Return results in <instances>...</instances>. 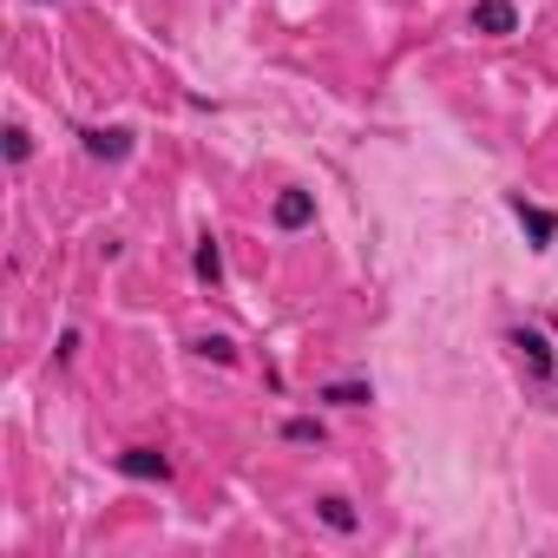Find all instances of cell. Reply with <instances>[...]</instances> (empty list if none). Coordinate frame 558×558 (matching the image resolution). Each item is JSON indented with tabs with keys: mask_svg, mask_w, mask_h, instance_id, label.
<instances>
[{
	"mask_svg": "<svg viewBox=\"0 0 558 558\" xmlns=\"http://www.w3.org/2000/svg\"><path fill=\"white\" fill-rule=\"evenodd\" d=\"M315 519H322L328 532H355V525H361V512H355L342 493H322V499H315Z\"/></svg>",
	"mask_w": 558,
	"mask_h": 558,
	"instance_id": "8",
	"label": "cell"
},
{
	"mask_svg": "<svg viewBox=\"0 0 558 558\" xmlns=\"http://www.w3.org/2000/svg\"><path fill=\"white\" fill-rule=\"evenodd\" d=\"M315 401H328V408H368V401H375V388H368V382H322Z\"/></svg>",
	"mask_w": 558,
	"mask_h": 558,
	"instance_id": "7",
	"label": "cell"
},
{
	"mask_svg": "<svg viewBox=\"0 0 558 558\" xmlns=\"http://www.w3.org/2000/svg\"><path fill=\"white\" fill-rule=\"evenodd\" d=\"M79 138H86V151H92V158H106V164L132 158V132H125V125H86Z\"/></svg>",
	"mask_w": 558,
	"mask_h": 558,
	"instance_id": "3",
	"label": "cell"
},
{
	"mask_svg": "<svg viewBox=\"0 0 558 558\" xmlns=\"http://www.w3.org/2000/svg\"><path fill=\"white\" fill-rule=\"evenodd\" d=\"M467 27L486 34V40H506V34H519V8H512V0H473Z\"/></svg>",
	"mask_w": 558,
	"mask_h": 558,
	"instance_id": "2",
	"label": "cell"
},
{
	"mask_svg": "<svg viewBox=\"0 0 558 558\" xmlns=\"http://www.w3.org/2000/svg\"><path fill=\"white\" fill-rule=\"evenodd\" d=\"M198 355L218 361V368H231V361H237V342H231V335H198Z\"/></svg>",
	"mask_w": 558,
	"mask_h": 558,
	"instance_id": "10",
	"label": "cell"
},
{
	"mask_svg": "<svg viewBox=\"0 0 558 558\" xmlns=\"http://www.w3.org/2000/svg\"><path fill=\"white\" fill-rule=\"evenodd\" d=\"M506 211L519 218V231L532 237V250H551V244H558V218H551L545 204H525V191H512V198H506Z\"/></svg>",
	"mask_w": 558,
	"mask_h": 558,
	"instance_id": "1",
	"label": "cell"
},
{
	"mask_svg": "<svg viewBox=\"0 0 558 558\" xmlns=\"http://www.w3.org/2000/svg\"><path fill=\"white\" fill-rule=\"evenodd\" d=\"M191 270H198V283H224V250H218V237H198V250H191Z\"/></svg>",
	"mask_w": 558,
	"mask_h": 558,
	"instance_id": "9",
	"label": "cell"
},
{
	"mask_svg": "<svg viewBox=\"0 0 558 558\" xmlns=\"http://www.w3.org/2000/svg\"><path fill=\"white\" fill-rule=\"evenodd\" d=\"M112 467H119L125 480H171V460H164L158 447H125Z\"/></svg>",
	"mask_w": 558,
	"mask_h": 558,
	"instance_id": "5",
	"label": "cell"
},
{
	"mask_svg": "<svg viewBox=\"0 0 558 558\" xmlns=\"http://www.w3.org/2000/svg\"><path fill=\"white\" fill-rule=\"evenodd\" d=\"M512 348H519V361L532 368L538 382H551V342H545L538 328H512Z\"/></svg>",
	"mask_w": 558,
	"mask_h": 558,
	"instance_id": "6",
	"label": "cell"
},
{
	"mask_svg": "<svg viewBox=\"0 0 558 558\" xmlns=\"http://www.w3.org/2000/svg\"><path fill=\"white\" fill-rule=\"evenodd\" d=\"M283 441H296V447H322V421L296 414V421H283Z\"/></svg>",
	"mask_w": 558,
	"mask_h": 558,
	"instance_id": "11",
	"label": "cell"
},
{
	"mask_svg": "<svg viewBox=\"0 0 558 558\" xmlns=\"http://www.w3.org/2000/svg\"><path fill=\"white\" fill-rule=\"evenodd\" d=\"M8 158H14V164H27V158H34V138H27V125H8Z\"/></svg>",
	"mask_w": 558,
	"mask_h": 558,
	"instance_id": "12",
	"label": "cell"
},
{
	"mask_svg": "<svg viewBox=\"0 0 558 558\" xmlns=\"http://www.w3.org/2000/svg\"><path fill=\"white\" fill-rule=\"evenodd\" d=\"M270 224H276V231H309V224H315V198H309V191H283V198L270 204Z\"/></svg>",
	"mask_w": 558,
	"mask_h": 558,
	"instance_id": "4",
	"label": "cell"
}]
</instances>
